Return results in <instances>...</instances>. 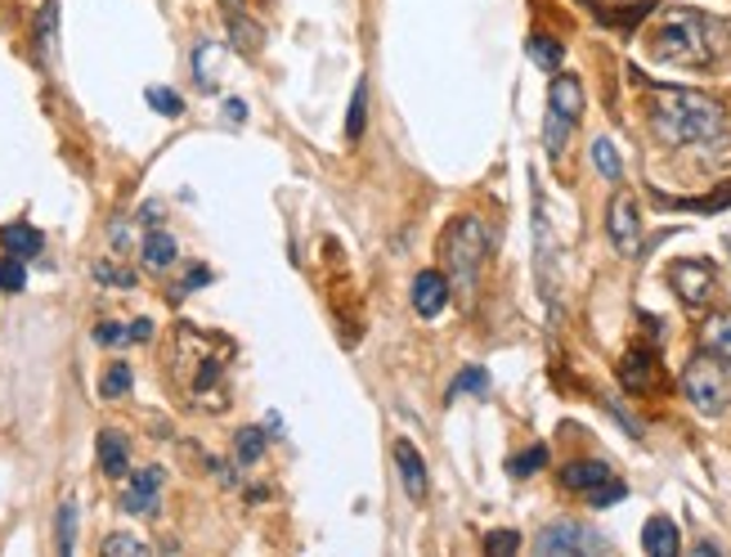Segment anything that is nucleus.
Segmentation results:
<instances>
[{
    "label": "nucleus",
    "mask_w": 731,
    "mask_h": 557,
    "mask_svg": "<svg viewBox=\"0 0 731 557\" xmlns=\"http://www.w3.org/2000/svg\"><path fill=\"white\" fill-rule=\"evenodd\" d=\"M651 127L660 140L678 145V149H695V145H722L731 136V113L700 90H682V86H655L651 90Z\"/></svg>",
    "instance_id": "1"
},
{
    "label": "nucleus",
    "mask_w": 731,
    "mask_h": 557,
    "mask_svg": "<svg viewBox=\"0 0 731 557\" xmlns=\"http://www.w3.org/2000/svg\"><path fill=\"white\" fill-rule=\"evenodd\" d=\"M727 46H731V23L700 10H669L651 32V54L678 68H709L727 54Z\"/></svg>",
    "instance_id": "2"
},
{
    "label": "nucleus",
    "mask_w": 731,
    "mask_h": 557,
    "mask_svg": "<svg viewBox=\"0 0 731 557\" xmlns=\"http://www.w3.org/2000/svg\"><path fill=\"white\" fill-rule=\"evenodd\" d=\"M490 257V235L475 216H458L449 220V230L440 239V266H444V279H453V288H471L480 279V266Z\"/></svg>",
    "instance_id": "3"
},
{
    "label": "nucleus",
    "mask_w": 731,
    "mask_h": 557,
    "mask_svg": "<svg viewBox=\"0 0 731 557\" xmlns=\"http://www.w3.org/2000/svg\"><path fill=\"white\" fill-rule=\"evenodd\" d=\"M682 396L691 400V409H700L704 418H718L731 409V365L713 351H700L687 360L682 369Z\"/></svg>",
    "instance_id": "4"
},
{
    "label": "nucleus",
    "mask_w": 731,
    "mask_h": 557,
    "mask_svg": "<svg viewBox=\"0 0 731 557\" xmlns=\"http://www.w3.org/2000/svg\"><path fill=\"white\" fill-rule=\"evenodd\" d=\"M534 548H539L543 557H570V553H601L605 539H601L597 530L579 526V521H552V526L539 530Z\"/></svg>",
    "instance_id": "5"
},
{
    "label": "nucleus",
    "mask_w": 731,
    "mask_h": 557,
    "mask_svg": "<svg viewBox=\"0 0 731 557\" xmlns=\"http://www.w3.org/2000/svg\"><path fill=\"white\" fill-rule=\"evenodd\" d=\"M605 235H611L620 257H638V248H642V216H638L633 193L620 189L611 198V211H605Z\"/></svg>",
    "instance_id": "6"
},
{
    "label": "nucleus",
    "mask_w": 731,
    "mask_h": 557,
    "mask_svg": "<svg viewBox=\"0 0 731 557\" xmlns=\"http://www.w3.org/2000/svg\"><path fill=\"white\" fill-rule=\"evenodd\" d=\"M669 284H673V292L691 306V310H700L709 297H713V266L709 261H673L669 266Z\"/></svg>",
    "instance_id": "7"
},
{
    "label": "nucleus",
    "mask_w": 731,
    "mask_h": 557,
    "mask_svg": "<svg viewBox=\"0 0 731 557\" xmlns=\"http://www.w3.org/2000/svg\"><path fill=\"white\" fill-rule=\"evenodd\" d=\"M409 297H413V310L422 319H435L449 306V279H444V270H422L413 279V288H409Z\"/></svg>",
    "instance_id": "8"
},
{
    "label": "nucleus",
    "mask_w": 731,
    "mask_h": 557,
    "mask_svg": "<svg viewBox=\"0 0 731 557\" xmlns=\"http://www.w3.org/2000/svg\"><path fill=\"white\" fill-rule=\"evenodd\" d=\"M158 495H162V468H144L131 477L127 490H121V508L136 513V517H149L158 508Z\"/></svg>",
    "instance_id": "9"
},
{
    "label": "nucleus",
    "mask_w": 731,
    "mask_h": 557,
    "mask_svg": "<svg viewBox=\"0 0 731 557\" xmlns=\"http://www.w3.org/2000/svg\"><path fill=\"white\" fill-rule=\"evenodd\" d=\"M395 473H400V481H404V495L413 499V504H422L427 499V464H422V455L413 450L409 440H395Z\"/></svg>",
    "instance_id": "10"
},
{
    "label": "nucleus",
    "mask_w": 731,
    "mask_h": 557,
    "mask_svg": "<svg viewBox=\"0 0 731 557\" xmlns=\"http://www.w3.org/2000/svg\"><path fill=\"white\" fill-rule=\"evenodd\" d=\"M655 374H660V365H655V356H651L647 347H638V351H629V356L620 360V382H624V391H633V396L651 391V387H655Z\"/></svg>",
    "instance_id": "11"
},
{
    "label": "nucleus",
    "mask_w": 731,
    "mask_h": 557,
    "mask_svg": "<svg viewBox=\"0 0 731 557\" xmlns=\"http://www.w3.org/2000/svg\"><path fill=\"white\" fill-rule=\"evenodd\" d=\"M548 108H552V113H561L565 122H579V118H583V86H579V77H570V72L552 77V86H548Z\"/></svg>",
    "instance_id": "12"
},
{
    "label": "nucleus",
    "mask_w": 731,
    "mask_h": 557,
    "mask_svg": "<svg viewBox=\"0 0 731 557\" xmlns=\"http://www.w3.org/2000/svg\"><path fill=\"white\" fill-rule=\"evenodd\" d=\"M94 455H99V473L103 477H127V468H131V445H127V436L121 431H99V445H94Z\"/></svg>",
    "instance_id": "13"
},
{
    "label": "nucleus",
    "mask_w": 731,
    "mask_h": 557,
    "mask_svg": "<svg viewBox=\"0 0 731 557\" xmlns=\"http://www.w3.org/2000/svg\"><path fill=\"white\" fill-rule=\"evenodd\" d=\"M0 248H6L10 257L32 261V257H41V252H46V235H41L37 226H28V220H14V226L0 230Z\"/></svg>",
    "instance_id": "14"
},
{
    "label": "nucleus",
    "mask_w": 731,
    "mask_h": 557,
    "mask_svg": "<svg viewBox=\"0 0 731 557\" xmlns=\"http://www.w3.org/2000/svg\"><path fill=\"white\" fill-rule=\"evenodd\" d=\"M615 473L605 468V464H597V459H579V464H565L561 468V486L565 490H574V495H592L597 486H605Z\"/></svg>",
    "instance_id": "15"
},
{
    "label": "nucleus",
    "mask_w": 731,
    "mask_h": 557,
    "mask_svg": "<svg viewBox=\"0 0 731 557\" xmlns=\"http://www.w3.org/2000/svg\"><path fill=\"white\" fill-rule=\"evenodd\" d=\"M642 548H647L651 557H673V553L682 548V535H678L673 517H651V521L642 526Z\"/></svg>",
    "instance_id": "16"
},
{
    "label": "nucleus",
    "mask_w": 731,
    "mask_h": 557,
    "mask_svg": "<svg viewBox=\"0 0 731 557\" xmlns=\"http://www.w3.org/2000/svg\"><path fill=\"white\" fill-rule=\"evenodd\" d=\"M54 46H59V0H46L41 14H37V54H41V63L54 59Z\"/></svg>",
    "instance_id": "17"
},
{
    "label": "nucleus",
    "mask_w": 731,
    "mask_h": 557,
    "mask_svg": "<svg viewBox=\"0 0 731 557\" xmlns=\"http://www.w3.org/2000/svg\"><path fill=\"white\" fill-rule=\"evenodd\" d=\"M229 41H233L242 54L252 59V54H261V46H266V32H261V28H257L248 14H242V10H233V14H229Z\"/></svg>",
    "instance_id": "18"
},
{
    "label": "nucleus",
    "mask_w": 731,
    "mask_h": 557,
    "mask_svg": "<svg viewBox=\"0 0 731 557\" xmlns=\"http://www.w3.org/2000/svg\"><path fill=\"white\" fill-rule=\"evenodd\" d=\"M176 239L167 235V230H153L149 239H144V266L153 270V275H162V270H171L176 266Z\"/></svg>",
    "instance_id": "19"
},
{
    "label": "nucleus",
    "mask_w": 731,
    "mask_h": 557,
    "mask_svg": "<svg viewBox=\"0 0 731 557\" xmlns=\"http://www.w3.org/2000/svg\"><path fill=\"white\" fill-rule=\"evenodd\" d=\"M369 127V81H359L354 95H350V108H346V140L354 145Z\"/></svg>",
    "instance_id": "20"
},
{
    "label": "nucleus",
    "mask_w": 731,
    "mask_h": 557,
    "mask_svg": "<svg viewBox=\"0 0 731 557\" xmlns=\"http://www.w3.org/2000/svg\"><path fill=\"white\" fill-rule=\"evenodd\" d=\"M233 459H238V464H261V459H266V427H238V436H233Z\"/></svg>",
    "instance_id": "21"
},
{
    "label": "nucleus",
    "mask_w": 731,
    "mask_h": 557,
    "mask_svg": "<svg viewBox=\"0 0 731 557\" xmlns=\"http://www.w3.org/2000/svg\"><path fill=\"white\" fill-rule=\"evenodd\" d=\"M704 351H713V356H722L727 365H731V310L727 315H713L709 324H704Z\"/></svg>",
    "instance_id": "22"
},
{
    "label": "nucleus",
    "mask_w": 731,
    "mask_h": 557,
    "mask_svg": "<svg viewBox=\"0 0 731 557\" xmlns=\"http://www.w3.org/2000/svg\"><path fill=\"white\" fill-rule=\"evenodd\" d=\"M592 167L605 176V180H620L624 176V162H620V149L611 145V140H605V136H597L592 140Z\"/></svg>",
    "instance_id": "23"
},
{
    "label": "nucleus",
    "mask_w": 731,
    "mask_h": 557,
    "mask_svg": "<svg viewBox=\"0 0 731 557\" xmlns=\"http://www.w3.org/2000/svg\"><path fill=\"white\" fill-rule=\"evenodd\" d=\"M570 131H574V122H565L561 113H552V108H548V118H543V149H548L552 158H561V153H565Z\"/></svg>",
    "instance_id": "24"
},
{
    "label": "nucleus",
    "mask_w": 731,
    "mask_h": 557,
    "mask_svg": "<svg viewBox=\"0 0 731 557\" xmlns=\"http://www.w3.org/2000/svg\"><path fill=\"white\" fill-rule=\"evenodd\" d=\"M530 59H534L539 68L557 72V68H561V59H565V50H561V41H557V37H543V32H534V37H530Z\"/></svg>",
    "instance_id": "25"
},
{
    "label": "nucleus",
    "mask_w": 731,
    "mask_h": 557,
    "mask_svg": "<svg viewBox=\"0 0 731 557\" xmlns=\"http://www.w3.org/2000/svg\"><path fill=\"white\" fill-rule=\"evenodd\" d=\"M220 46H211V41H202L198 50H193V72H198V81H202V90H216V63H220Z\"/></svg>",
    "instance_id": "26"
},
{
    "label": "nucleus",
    "mask_w": 731,
    "mask_h": 557,
    "mask_svg": "<svg viewBox=\"0 0 731 557\" xmlns=\"http://www.w3.org/2000/svg\"><path fill=\"white\" fill-rule=\"evenodd\" d=\"M144 99H149L153 113H162V118H180V113H184V99H180L171 86H149Z\"/></svg>",
    "instance_id": "27"
},
{
    "label": "nucleus",
    "mask_w": 731,
    "mask_h": 557,
    "mask_svg": "<svg viewBox=\"0 0 731 557\" xmlns=\"http://www.w3.org/2000/svg\"><path fill=\"white\" fill-rule=\"evenodd\" d=\"M99 391H103V400H121L131 391V365H108L103 369V378H99Z\"/></svg>",
    "instance_id": "28"
},
{
    "label": "nucleus",
    "mask_w": 731,
    "mask_h": 557,
    "mask_svg": "<svg viewBox=\"0 0 731 557\" xmlns=\"http://www.w3.org/2000/svg\"><path fill=\"white\" fill-rule=\"evenodd\" d=\"M28 288V266L23 257H0V292H23Z\"/></svg>",
    "instance_id": "29"
},
{
    "label": "nucleus",
    "mask_w": 731,
    "mask_h": 557,
    "mask_svg": "<svg viewBox=\"0 0 731 557\" xmlns=\"http://www.w3.org/2000/svg\"><path fill=\"white\" fill-rule=\"evenodd\" d=\"M144 553H149V544L140 535H127V530L103 539V557H144Z\"/></svg>",
    "instance_id": "30"
},
{
    "label": "nucleus",
    "mask_w": 731,
    "mask_h": 557,
    "mask_svg": "<svg viewBox=\"0 0 731 557\" xmlns=\"http://www.w3.org/2000/svg\"><path fill=\"white\" fill-rule=\"evenodd\" d=\"M54 535H59V553H72V544H77V504L72 499H63L59 521H54Z\"/></svg>",
    "instance_id": "31"
},
{
    "label": "nucleus",
    "mask_w": 731,
    "mask_h": 557,
    "mask_svg": "<svg viewBox=\"0 0 731 557\" xmlns=\"http://www.w3.org/2000/svg\"><path fill=\"white\" fill-rule=\"evenodd\" d=\"M90 275H94L99 284H108V288H136V284H140L131 270H121V266H112V261H94Z\"/></svg>",
    "instance_id": "32"
},
{
    "label": "nucleus",
    "mask_w": 731,
    "mask_h": 557,
    "mask_svg": "<svg viewBox=\"0 0 731 557\" xmlns=\"http://www.w3.org/2000/svg\"><path fill=\"white\" fill-rule=\"evenodd\" d=\"M539 468H548V450H543V445H534V450H525V455H517V459L508 464L512 477H530V473H539Z\"/></svg>",
    "instance_id": "33"
},
{
    "label": "nucleus",
    "mask_w": 731,
    "mask_h": 557,
    "mask_svg": "<svg viewBox=\"0 0 731 557\" xmlns=\"http://www.w3.org/2000/svg\"><path fill=\"white\" fill-rule=\"evenodd\" d=\"M462 391H471V396H480V391H490V374H484V369H475V365H471V369H462L449 396H462Z\"/></svg>",
    "instance_id": "34"
},
{
    "label": "nucleus",
    "mask_w": 731,
    "mask_h": 557,
    "mask_svg": "<svg viewBox=\"0 0 731 557\" xmlns=\"http://www.w3.org/2000/svg\"><path fill=\"white\" fill-rule=\"evenodd\" d=\"M94 342H99V347H121V342H131V328L103 319V324H94Z\"/></svg>",
    "instance_id": "35"
},
{
    "label": "nucleus",
    "mask_w": 731,
    "mask_h": 557,
    "mask_svg": "<svg viewBox=\"0 0 731 557\" xmlns=\"http://www.w3.org/2000/svg\"><path fill=\"white\" fill-rule=\"evenodd\" d=\"M687 211H727L731 207V185H718L709 198H691V202H682Z\"/></svg>",
    "instance_id": "36"
},
{
    "label": "nucleus",
    "mask_w": 731,
    "mask_h": 557,
    "mask_svg": "<svg viewBox=\"0 0 731 557\" xmlns=\"http://www.w3.org/2000/svg\"><path fill=\"white\" fill-rule=\"evenodd\" d=\"M517 548H521V535H517V530H490V535H484V553L508 557V553H517Z\"/></svg>",
    "instance_id": "37"
},
{
    "label": "nucleus",
    "mask_w": 731,
    "mask_h": 557,
    "mask_svg": "<svg viewBox=\"0 0 731 557\" xmlns=\"http://www.w3.org/2000/svg\"><path fill=\"white\" fill-rule=\"evenodd\" d=\"M583 499H588L592 508H605V504H620V499H624V481H615V477H611V481H605V486H597V490H592V495H583Z\"/></svg>",
    "instance_id": "38"
},
{
    "label": "nucleus",
    "mask_w": 731,
    "mask_h": 557,
    "mask_svg": "<svg viewBox=\"0 0 731 557\" xmlns=\"http://www.w3.org/2000/svg\"><path fill=\"white\" fill-rule=\"evenodd\" d=\"M202 284H211V270H207V266H198V270H189V275H184V284H180L176 292H189V288H202Z\"/></svg>",
    "instance_id": "39"
},
{
    "label": "nucleus",
    "mask_w": 731,
    "mask_h": 557,
    "mask_svg": "<svg viewBox=\"0 0 731 557\" xmlns=\"http://www.w3.org/2000/svg\"><path fill=\"white\" fill-rule=\"evenodd\" d=\"M153 338V319H136L131 324V342H149Z\"/></svg>",
    "instance_id": "40"
},
{
    "label": "nucleus",
    "mask_w": 731,
    "mask_h": 557,
    "mask_svg": "<svg viewBox=\"0 0 731 557\" xmlns=\"http://www.w3.org/2000/svg\"><path fill=\"white\" fill-rule=\"evenodd\" d=\"M224 113H229V118H233V122H242V118H248V108H242V103H238V99H229V103H224Z\"/></svg>",
    "instance_id": "41"
},
{
    "label": "nucleus",
    "mask_w": 731,
    "mask_h": 557,
    "mask_svg": "<svg viewBox=\"0 0 731 557\" xmlns=\"http://www.w3.org/2000/svg\"><path fill=\"white\" fill-rule=\"evenodd\" d=\"M727 252H731V235H727Z\"/></svg>",
    "instance_id": "42"
}]
</instances>
